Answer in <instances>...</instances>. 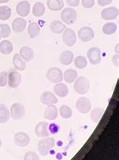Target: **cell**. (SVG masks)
I'll use <instances>...</instances> for the list:
<instances>
[{
    "mask_svg": "<svg viewBox=\"0 0 119 160\" xmlns=\"http://www.w3.org/2000/svg\"><path fill=\"white\" fill-rule=\"evenodd\" d=\"M55 139L54 138H48L41 140L38 143V150L42 156H46L48 155L49 152L54 148L55 146Z\"/></svg>",
    "mask_w": 119,
    "mask_h": 160,
    "instance_id": "6da1fadb",
    "label": "cell"
},
{
    "mask_svg": "<svg viewBox=\"0 0 119 160\" xmlns=\"http://www.w3.org/2000/svg\"><path fill=\"white\" fill-rule=\"evenodd\" d=\"M77 12L73 8H66L60 13V18L65 24L72 25L77 20Z\"/></svg>",
    "mask_w": 119,
    "mask_h": 160,
    "instance_id": "7a4b0ae2",
    "label": "cell"
},
{
    "mask_svg": "<svg viewBox=\"0 0 119 160\" xmlns=\"http://www.w3.org/2000/svg\"><path fill=\"white\" fill-rule=\"evenodd\" d=\"M90 89V82L88 78L83 76L78 78L74 83V90L80 95L88 93Z\"/></svg>",
    "mask_w": 119,
    "mask_h": 160,
    "instance_id": "3957f363",
    "label": "cell"
},
{
    "mask_svg": "<svg viewBox=\"0 0 119 160\" xmlns=\"http://www.w3.org/2000/svg\"><path fill=\"white\" fill-rule=\"evenodd\" d=\"M46 78L51 83H60L63 80V73L59 68L51 67L46 72Z\"/></svg>",
    "mask_w": 119,
    "mask_h": 160,
    "instance_id": "277c9868",
    "label": "cell"
},
{
    "mask_svg": "<svg viewBox=\"0 0 119 160\" xmlns=\"http://www.w3.org/2000/svg\"><path fill=\"white\" fill-rule=\"evenodd\" d=\"M26 110L24 106L20 102H15L11 106L10 109V115L15 120H21L24 117Z\"/></svg>",
    "mask_w": 119,
    "mask_h": 160,
    "instance_id": "5b68a950",
    "label": "cell"
},
{
    "mask_svg": "<svg viewBox=\"0 0 119 160\" xmlns=\"http://www.w3.org/2000/svg\"><path fill=\"white\" fill-rule=\"evenodd\" d=\"M63 33L62 39H63V43L69 47H73L77 40L76 32L72 28H66Z\"/></svg>",
    "mask_w": 119,
    "mask_h": 160,
    "instance_id": "8992f818",
    "label": "cell"
},
{
    "mask_svg": "<svg viewBox=\"0 0 119 160\" xmlns=\"http://www.w3.org/2000/svg\"><path fill=\"white\" fill-rule=\"evenodd\" d=\"M78 37L82 42H90L94 37V31L90 27H82L78 31Z\"/></svg>",
    "mask_w": 119,
    "mask_h": 160,
    "instance_id": "52a82bcc",
    "label": "cell"
},
{
    "mask_svg": "<svg viewBox=\"0 0 119 160\" xmlns=\"http://www.w3.org/2000/svg\"><path fill=\"white\" fill-rule=\"evenodd\" d=\"M88 61L92 65H98L102 60V52L98 47H91L87 52Z\"/></svg>",
    "mask_w": 119,
    "mask_h": 160,
    "instance_id": "ba28073f",
    "label": "cell"
},
{
    "mask_svg": "<svg viewBox=\"0 0 119 160\" xmlns=\"http://www.w3.org/2000/svg\"><path fill=\"white\" fill-rule=\"evenodd\" d=\"M76 108L81 114H87L91 110L92 105L90 101L86 97H80L76 102Z\"/></svg>",
    "mask_w": 119,
    "mask_h": 160,
    "instance_id": "9c48e42d",
    "label": "cell"
},
{
    "mask_svg": "<svg viewBox=\"0 0 119 160\" xmlns=\"http://www.w3.org/2000/svg\"><path fill=\"white\" fill-rule=\"evenodd\" d=\"M118 16V8L115 6H110L104 8L101 12V17L103 20L112 21Z\"/></svg>",
    "mask_w": 119,
    "mask_h": 160,
    "instance_id": "30bf717a",
    "label": "cell"
},
{
    "mask_svg": "<svg viewBox=\"0 0 119 160\" xmlns=\"http://www.w3.org/2000/svg\"><path fill=\"white\" fill-rule=\"evenodd\" d=\"M22 81V76L17 71H11L8 74V83L10 88H17Z\"/></svg>",
    "mask_w": 119,
    "mask_h": 160,
    "instance_id": "8fae6325",
    "label": "cell"
},
{
    "mask_svg": "<svg viewBox=\"0 0 119 160\" xmlns=\"http://www.w3.org/2000/svg\"><path fill=\"white\" fill-rule=\"evenodd\" d=\"M14 142L17 147H26L29 145L30 142V138L26 133L18 132L14 136Z\"/></svg>",
    "mask_w": 119,
    "mask_h": 160,
    "instance_id": "7c38bea8",
    "label": "cell"
},
{
    "mask_svg": "<svg viewBox=\"0 0 119 160\" xmlns=\"http://www.w3.org/2000/svg\"><path fill=\"white\" fill-rule=\"evenodd\" d=\"M49 124L48 122H40L37 124L35 128V133L39 138H48L49 137L50 132L48 131Z\"/></svg>",
    "mask_w": 119,
    "mask_h": 160,
    "instance_id": "4fadbf2b",
    "label": "cell"
},
{
    "mask_svg": "<svg viewBox=\"0 0 119 160\" xmlns=\"http://www.w3.org/2000/svg\"><path fill=\"white\" fill-rule=\"evenodd\" d=\"M40 101L42 104L44 105H52L56 104L58 102L57 97L55 96L54 93L51 91H45L42 93L40 97Z\"/></svg>",
    "mask_w": 119,
    "mask_h": 160,
    "instance_id": "5bb4252c",
    "label": "cell"
},
{
    "mask_svg": "<svg viewBox=\"0 0 119 160\" xmlns=\"http://www.w3.org/2000/svg\"><path fill=\"white\" fill-rule=\"evenodd\" d=\"M16 12L17 15L22 18L29 15L30 12V4L29 2L24 0L17 3L16 6Z\"/></svg>",
    "mask_w": 119,
    "mask_h": 160,
    "instance_id": "9a60e30c",
    "label": "cell"
},
{
    "mask_svg": "<svg viewBox=\"0 0 119 160\" xmlns=\"http://www.w3.org/2000/svg\"><path fill=\"white\" fill-rule=\"evenodd\" d=\"M58 115H59V112H58V108L55 105H48L47 108H45V112H44L43 116L44 118L47 120L49 121H54L55 119L57 118Z\"/></svg>",
    "mask_w": 119,
    "mask_h": 160,
    "instance_id": "2e32d148",
    "label": "cell"
},
{
    "mask_svg": "<svg viewBox=\"0 0 119 160\" xmlns=\"http://www.w3.org/2000/svg\"><path fill=\"white\" fill-rule=\"evenodd\" d=\"M19 54L26 62H31L34 58V51L31 47H28V46H25L21 48Z\"/></svg>",
    "mask_w": 119,
    "mask_h": 160,
    "instance_id": "e0dca14e",
    "label": "cell"
},
{
    "mask_svg": "<svg viewBox=\"0 0 119 160\" xmlns=\"http://www.w3.org/2000/svg\"><path fill=\"white\" fill-rule=\"evenodd\" d=\"M74 59L73 52L70 50H65L60 55V62L63 65H70L72 63Z\"/></svg>",
    "mask_w": 119,
    "mask_h": 160,
    "instance_id": "ac0fdd59",
    "label": "cell"
},
{
    "mask_svg": "<svg viewBox=\"0 0 119 160\" xmlns=\"http://www.w3.org/2000/svg\"><path fill=\"white\" fill-rule=\"evenodd\" d=\"M54 91L55 95L57 96L60 98H64L66 97L69 93V89L67 88L66 85L63 83H57L54 85Z\"/></svg>",
    "mask_w": 119,
    "mask_h": 160,
    "instance_id": "d6986e66",
    "label": "cell"
},
{
    "mask_svg": "<svg viewBox=\"0 0 119 160\" xmlns=\"http://www.w3.org/2000/svg\"><path fill=\"white\" fill-rule=\"evenodd\" d=\"M26 28V21L22 18H15L12 22V29L15 33H22Z\"/></svg>",
    "mask_w": 119,
    "mask_h": 160,
    "instance_id": "ffe728a7",
    "label": "cell"
},
{
    "mask_svg": "<svg viewBox=\"0 0 119 160\" xmlns=\"http://www.w3.org/2000/svg\"><path fill=\"white\" fill-rule=\"evenodd\" d=\"M12 63H13V65L15 68V69L20 71V72L24 71L26 68V62L21 58L20 54H18V53H16V54L14 55Z\"/></svg>",
    "mask_w": 119,
    "mask_h": 160,
    "instance_id": "44dd1931",
    "label": "cell"
},
{
    "mask_svg": "<svg viewBox=\"0 0 119 160\" xmlns=\"http://www.w3.org/2000/svg\"><path fill=\"white\" fill-rule=\"evenodd\" d=\"M49 28L52 33H56V34H60L64 31L66 27L64 23L61 22L60 21H53L50 24Z\"/></svg>",
    "mask_w": 119,
    "mask_h": 160,
    "instance_id": "7402d4cb",
    "label": "cell"
},
{
    "mask_svg": "<svg viewBox=\"0 0 119 160\" xmlns=\"http://www.w3.org/2000/svg\"><path fill=\"white\" fill-rule=\"evenodd\" d=\"M14 46L9 40H2L0 42V52L3 55H9L13 52Z\"/></svg>",
    "mask_w": 119,
    "mask_h": 160,
    "instance_id": "603a6c76",
    "label": "cell"
},
{
    "mask_svg": "<svg viewBox=\"0 0 119 160\" xmlns=\"http://www.w3.org/2000/svg\"><path fill=\"white\" fill-rule=\"evenodd\" d=\"M47 6L49 10L57 12L63 9L64 7V2L63 0H48Z\"/></svg>",
    "mask_w": 119,
    "mask_h": 160,
    "instance_id": "cb8c5ba5",
    "label": "cell"
},
{
    "mask_svg": "<svg viewBox=\"0 0 119 160\" xmlns=\"http://www.w3.org/2000/svg\"><path fill=\"white\" fill-rule=\"evenodd\" d=\"M78 78V72L74 69H67L63 73V80L68 83H72Z\"/></svg>",
    "mask_w": 119,
    "mask_h": 160,
    "instance_id": "d4e9b609",
    "label": "cell"
},
{
    "mask_svg": "<svg viewBox=\"0 0 119 160\" xmlns=\"http://www.w3.org/2000/svg\"><path fill=\"white\" fill-rule=\"evenodd\" d=\"M11 115L10 111L4 104H0V123L5 124L8 122Z\"/></svg>",
    "mask_w": 119,
    "mask_h": 160,
    "instance_id": "484cf974",
    "label": "cell"
},
{
    "mask_svg": "<svg viewBox=\"0 0 119 160\" xmlns=\"http://www.w3.org/2000/svg\"><path fill=\"white\" fill-rule=\"evenodd\" d=\"M41 28L38 23L32 22L28 26V33L30 38H35L40 33Z\"/></svg>",
    "mask_w": 119,
    "mask_h": 160,
    "instance_id": "4316f807",
    "label": "cell"
},
{
    "mask_svg": "<svg viewBox=\"0 0 119 160\" xmlns=\"http://www.w3.org/2000/svg\"><path fill=\"white\" fill-rule=\"evenodd\" d=\"M45 6L43 3L36 2L33 6V15L35 17H42L45 13Z\"/></svg>",
    "mask_w": 119,
    "mask_h": 160,
    "instance_id": "83f0119b",
    "label": "cell"
},
{
    "mask_svg": "<svg viewBox=\"0 0 119 160\" xmlns=\"http://www.w3.org/2000/svg\"><path fill=\"white\" fill-rule=\"evenodd\" d=\"M103 33L106 35L114 34L117 31V24L114 22H108L103 26Z\"/></svg>",
    "mask_w": 119,
    "mask_h": 160,
    "instance_id": "f1b7e54d",
    "label": "cell"
},
{
    "mask_svg": "<svg viewBox=\"0 0 119 160\" xmlns=\"http://www.w3.org/2000/svg\"><path fill=\"white\" fill-rule=\"evenodd\" d=\"M103 115V109L102 108H94L90 113V118L96 124H98Z\"/></svg>",
    "mask_w": 119,
    "mask_h": 160,
    "instance_id": "f546056e",
    "label": "cell"
},
{
    "mask_svg": "<svg viewBox=\"0 0 119 160\" xmlns=\"http://www.w3.org/2000/svg\"><path fill=\"white\" fill-rule=\"evenodd\" d=\"M11 15V9L7 5L0 6V20L7 21L9 19Z\"/></svg>",
    "mask_w": 119,
    "mask_h": 160,
    "instance_id": "4dcf8cb0",
    "label": "cell"
},
{
    "mask_svg": "<svg viewBox=\"0 0 119 160\" xmlns=\"http://www.w3.org/2000/svg\"><path fill=\"white\" fill-rule=\"evenodd\" d=\"M59 113L60 116L64 119H69L72 116V111L70 106L66 105H63L60 106L59 109Z\"/></svg>",
    "mask_w": 119,
    "mask_h": 160,
    "instance_id": "1f68e13d",
    "label": "cell"
},
{
    "mask_svg": "<svg viewBox=\"0 0 119 160\" xmlns=\"http://www.w3.org/2000/svg\"><path fill=\"white\" fill-rule=\"evenodd\" d=\"M74 64L77 68L84 69L88 65V60L85 56H79L74 59Z\"/></svg>",
    "mask_w": 119,
    "mask_h": 160,
    "instance_id": "d6a6232c",
    "label": "cell"
},
{
    "mask_svg": "<svg viewBox=\"0 0 119 160\" xmlns=\"http://www.w3.org/2000/svg\"><path fill=\"white\" fill-rule=\"evenodd\" d=\"M11 28L6 24H0V37L2 38H6L9 37L11 33Z\"/></svg>",
    "mask_w": 119,
    "mask_h": 160,
    "instance_id": "836d02e7",
    "label": "cell"
},
{
    "mask_svg": "<svg viewBox=\"0 0 119 160\" xmlns=\"http://www.w3.org/2000/svg\"><path fill=\"white\" fill-rule=\"evenodd\" d=\"M24 160H40V158L36 152L29 151L25 153Z\"/></svg>",
    "mask_w": 119,
    "mask_h": 160,
    "instance_id": "e575fe53",
    "label": "cell"
},
{
    "mask_svg": "<svg viewBox=\"0 0 119 160\" xmlns=\"http://www.w3.org/2000/svg\"><path fill=\"white\" fill-rule=\"evenodd\" d=\"M8 83V73L5 71H3L0 73V87L4 88Z\"/></svg>",
    "mask_w": 119,
    "mask_h": 160,
    "instance_id": "d590c367",
    "label": "cell"
},
{
    "mask_svg": "<svg viewBox=\"0 0 119 160\" xmlns=\"http://www.w3.org/2000/svg\"><path fill=\"white\" fill-rule=\"evenodd\" d=\"M81 5L85 8H91L95 5V0H81Z\"/></svg>",
    "mask_w": 119,
    "mask_h": 160,
    "instance_id": "8d00e7d4",
    "label": "cell"
},
{
    "mask_svg": "<svg viewBox=\"0 0 119 160\" xmlns=\"http://www.w3.org/2000/svg\"><path fill=\"white\" fill-rule=\"evenodd\" d=\"M112 2V0H97V3L99 6H107Z\"/></svg>",
    "mask_w": 119,
    "mask_h": 160,
    "instance_id": "74e56055",
    "label": "cell"
},
{
    "mask_svg": "<svg viewBox=\"0 0 119 160\" xmlns=\"http://www.w3.org/2000/svg\"><path fill=\"white\" fill-rule=\"evenodd\" d=\"M66 3L71 6V8H72V7L74 8V7L79 6L80 0H66Z\"/></svg>",
    "mask_w": 119,
    "mask_h": 160,
    "instance_id": "f35d334b",
    "label": "cell"
},
{
    "mask_svg": "<svg viewBox=\"0 0 119 160\" xmlns=\"http://www.w3.org/2000/svg\"><path fill=\"white\" fill-rule=\"evenodd\" d=\"M112 63L115 66L118 67V54L115 55L112 57Z\"/></svg>",
    "mask_w": 119,
    "mask_h": 160,
    "instance_id": "ab89813d",
    "label": "cell"
},
{
    "mask_svg": "<svg viewBox=\"0 0 119 160\" xmlns=\"http://www.w3.org/2000/svg\"><path fill=\"white\" fill-rule=\"evenodd\" d=\"M9 2V0H0V4H3V3H7Z\"/></svg>",
    "mask_w": 119,
    "mask_h": 160,
    "instance_id": "60d3db41",
    "label": "cell"
},
{
    "mask_svg": "<svg viewBox=\"0 0 119 160\" xmlns=\"http://www.w3.org/2000/svg\"><path fill=\"white\" fill-rule=\"evenodd\" d=\"M115 50H116V53L118 54V43L116 45V49L115 48Z\"/></svg>",
    "mask_w": 119,
    "mask_h": 160,
    "instance_id": "b9f144b4",
    "label": "cell"
},
{
    "mask_svg": "<svg viewBox=\"0 0 119 160\" xmlns=\"http://www.w3.org/2000/svg\"><path fill=\"white\" fill-rule=\"evenodd\" d=\"M1 147H2V140L0 139V149H1Z\"/></svg>",
    "mask_w": 119,
    "mask_h": 160,
    "instance_id": "7bdbcfd3",
    "label": "cell"
},
{
    "mask_svg": "<svg viewBox=\"0 0 119 160\" xmlns=\"http://www.w3.org/2000/svg\"><path fill=\"white\" fill-rule=\"evenodd\" d=\"M0 40H1V37H0Z\"/></svg>",
    "mask_w": 119,
    "mask_h": 160,
    "instance_id": "ee69618b",
    "label": "cell"
}]
</instances>
